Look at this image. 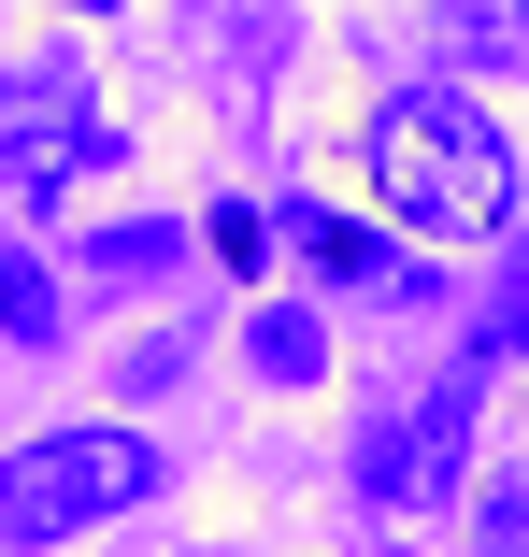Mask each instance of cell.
<instances>
[{"label":"cell","mask_w":529,"mask_h":557,"mask_svg":"<svg viewBox=\"0 0 529 557\" xmlns=\"http://www.w3.org/2000/svg\"><path fill=\"white\" fill-rule=\"evenodd\" d=\"M358 158H372V200L415 244H487L515 214V144H501V115H472L458 86H386Z\"/></svg>","instance_id":"6da1fadb"},{"label":"cell","mask_w":529,"mask_h":557,"mask_svg":"<svg viewBox=\"0 0 529 557\" xmlns=\"http://www.w3.org/2000/svg\"><path fill=\"white\" fill-rule=\"evenodd\" d=\"M158 500V443L144 429H44L0 458V543H72L100 515Z\"/></svg>","instance_id":"7a4b0ae2"},{"label":"cell","mask_w":529,"mask_h":557,"mask_svg":"<svg viewBox=\"0 0 529 557\" xmlns=\"http://www.w3.org/2000/svg\"><path fill=\"white\" fill-rule=\"evenodd\" d=\"M244 344H258V372H272V386H315V358H330V329H315V314H258Z\"/></svg>","instance_id":"52a82bcc"},{"label":"cell","mask_w":529,"mask_h":557,"mask_svg":"<svg viewBox=\"0 0 529 557\" xmlns=\"http://www.w3.org/2000/svg\"><path fill=\"white\" fill-rule=\"evenodd\" d=\"M458 72H529V0H430Z\"/></svg>","instance_id":"277c9868"},{"label":"cell","mask_w":529,"mask_h":557,"mask_svg":"<svg viewBox=\"0 0 529 557\" xmlns=\"http://www.w3.org/2000/svg\"><path fill=\"white\" fill-rule=\"evenodd\" d=\"M0 329H15V344H58V286H44L29 244H0Z\"/></svg>","instance_id":"8992f818"},{"label":"cell","mask_w":529,"mask_h":557,"mask_svg":"<svg viewBox=\"0 0 529 557\" xmlns=\"http://www.w3.org/2000/svg\"><path fill=\"white\" fill-rule=\"evenodd\" d=\"M0 172H15V186H72V172H115V115H100L86 86L29 72L15 100H0Z\"/></svg>","instance_id":"3957f363"},{"label":"cell","mask_w":529,"mask_h":557,"mask_svg":"<svg viewBox=\"0 0 529 557\" xmlns=\"http://www.w3.org/2000/svg\"><path fill=\"white\" fill-rule=\"evenodd\" d=\"M487 543H529V486H501V500H487Z\"/></svg>","instance_id":"9c48e42d"},{"label":"cell","mask_w":529,"mask_h":557,"mask_svg":"<svg viewBox=\"0 0 529 557\" xmlns=\"http://www.w3.org/2000/svg\"><path fill=\"white\" fill-rule=\"evenodd\" d=\"M272 244H300L315 272H344V286H386V244H372V230H344V214H315V200H286V214H272Z\"/></svg>","instance_id":"5b68a950"},{"label":"cell","mask_w":529,"mask_h":557,"mask_svg":"<svg viewBox=\"0 0 529 557\" xmlns=\"http://www.w3.org/2000/svg\"><path fill=\"white\" fill-rule=\"evenodd\" d=\"M72 15H130V0H72Z\"/></svg>","instance_id":"30bf717a"},{"label":"cell","mask_w":529,"mask_h":557,"mask_svg":"<svg viewBox=\"0 0 529 557\" xmlns=\"http://www.w3.org/2000/svg\"><path fill=\"white\" fill-rule=\"evenodd\" d=\"M200 244H216L230 272H258V258H272V214H258V200H216V214H200Z\"/></svg>","instance_id":"ba28073f"}]
</instances>
